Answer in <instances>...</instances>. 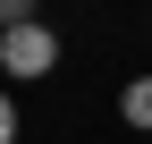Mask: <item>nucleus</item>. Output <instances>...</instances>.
Here are the masks:
<instances>
[{
    "label": "nucleus",
    "mask_w": 152,
    "mask_h": 144,
    "mask_svg": "<svg viewBox=\"0 0 152 144\" xmlns=\"http://www.w3.org/2000/svg\"><path fill=\"white\" fill-rule=\"evenodd\" d=\"M0 144H17V102L0 93Z\"/></svg>",
    "instance_id": "3"
},
{
    "label": "nucleus",
    "mask_w": 152,
    "mask_h": 144,
    "mask_svg": "<svg viewBox=\"0 0 152 144\" xmlns=\"http://www.w3.org/2000/svg\"><path fill=\"white\" fill-rule=\"evenodd\" d=\"M51 68H59V34L51 26H9L0 34V76H17V85H34V76H51Z\"/></svg>",
    "instance_id": "1"
},
{
    "label": "nucleus",
    "mask_w": 152,
    "mask_h": 144,
    "mask_svg": "<svg viewBox=\"0 0 152 144\" xmlns=\"http://www.w3.org/2000/svg\"><path fill=\"white\" fill-rule=\"evenodd\" d=\"M118 119H127V127H144V136H152V76H135V85L118 93Z\"/></svg>",
    "instance_id": "2"
}]
</instances>
